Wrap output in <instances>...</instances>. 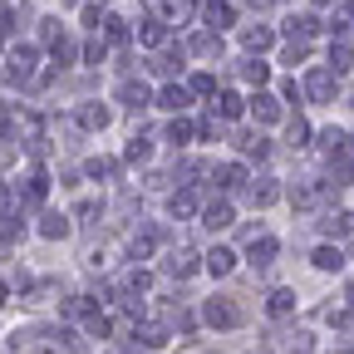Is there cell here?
<instances>
[{"instance_id":"obj_1","label":"cell","mask_w":354,"mask_h":354,"mask_svg":"<svg viewBox=\"0 0 354 354\" xmlns=\"http://www.w3.org/2000/svg\"><path fill=\"white\" fill-rule=\"evenodd\" d=\"M202 320H207L212 330H236L246 315H241V305H236V300H227V295H212V300L202 305Z\"/></svg>"},{"instance_id":"obj_2","label":"cell","mask_w":354,"mask_h":354,"mask_svg":"<svg viewBox=\"0 0 354 354\" xmlns=\"http://www.w3.org/2000/svg\"><path fill=\"white\" fill-rule=\"evenodd\" d=\"M261 354H315V335L310 330H281V335L266 339Z\"/></svg>"},{"instance_id":"obj_3","label":"cell","mask_w":354,"mask_h":354,"mask_svg":"<svg viewBox=\"0 0 354 354\" xmlns=\"http://www.w3.org/2000/svg\"><path fill=\"white\" fill-rule=\"evenodd\" d=\"M335 88H339V74H335L330 64H325V69H310V74H305V94L315 99V104H330V99H335Z\"/></svg>"},{"instance_id":"obj_4","label":"cell","mask_w":354,"mask_h":354,"mask_svg":"<svg viewBox=\"0 0 354 354\" xmlns=\"http://www.w3.org/2000/svg\"><path fill=\"white\" fill-rule=\"evenodd\" d=\"M35 64H39V50H35V44H20V50L10 55V79H15V84L35 79Z\"/></svg>"},{"instance_id":"obj_5","label":"cell","mask_w":354,"mask_h":354,"mask_svg":"<svg viewBox=\"0 0 354 354\" xmlns=\"http://www.w3.org/2000/svg\"><path fill=\"white\" fill-rule=\"evenodd\" d=\"M162 266H167V276L187 281V276L197 271V251H192V246H177V251H167V261H162Z\"/></svg>"},{"instance_id":"obj_6","label":"cell","mask_w":354,"mask_h":354,"mask_svg":"<svg viewBox=\"0 0 354 354\" xmlns=\"http://www.w3.org/2000/svg\"><path fill=\"white\" fill-rule=\"evenodd\" d=\"M271 44H276L271 25H241V50L246 55H261V50H271Z\"/></svg>"},{"instance_id":"obj_7","label":"cell","mask_w":354,"mask_h":354,"mask_svg":"<svg viewBox=\"0 0 354 354\" xmlns=\"http://www.w3.org/2000/svg\"><path fill=\"white\" fill-rule=\"evenodd\" d=\"M246 256H251L256 266H271V256H276V236L251 232V236H246Z\"/></svg>"},{"instance_id":"obj_8","label":"cell","mask_w":354,"mask_h":354,"mask_svg":"<svg viewBox=\"0 0 354 354\" xmlns=\"http://www.w3.org/2000/svg\"><path fill=\"white\" fill-rule=\"evenodd\" d=\"M118 99H123L128 109H148V104H153L148 84H138V79H123V84H118Z\"/></svg>"},{"instance_id":"obj_9","label":"cell","mask_w":354,"mask_h":354,"mask_svg":"<svg viewBox=\"0 0 354 354\" xmlns=\"http://www.w3.org/2000/svg\"><path fill=\"white\" fill-rule=\"evenodd\" d=\"M202 15H207V25H212V30H227V25L236 20L232 0H207V6H202Z\"/></svg>"},{"instance_id":"obj_10","label":"cell","mask_w":354,"mask_h":354,"mask_svg":"<svg viewBox=\"0 0 354 354\" xmlns=\"http://www.w3.org/2000/svg\"><path fill=\"white\" fill-rule=\"evenodd\" d=\"M133 339H138L143 349H162V344H167V330H162L158 320H143V325H133Z\"/></svg>"},{"instance_id":"obj_11","label":"cell","mask_w":354,"mask_h":354,"mask_svg":"<svg viewBox=\"0 0 354 354\" xmlns=\"http://www.w3.org/2000/svg\"><path fill=\"white\" fill-rule=\"evenodd\" d=\"M158 104H162L167 113H183V109L192 104V88H183V84H167L162 94H158Z\"/></svg>"},{"instance_id":"obj_12","label":"cell","mask_w":354,"mask_h":354,"mask_svg":"<svg viewBox=\"0 0 354 354\" xmlns=\"http://www.w3.org/2000/svg\"><path fill=\"white\" fill-rule=\"evenodd\" d=\"M202 221H207L212 232H227L232 221H236V212H232V202H212V207L202 212Z\"/></svg>"},{"instance_id":"obj_13","label":"cell","mask_w":354,"mask_h":354,"mask_svg":"<svg viewBox=\"0 0 354 354\" xmlns=\"http://www.w3.org/2000/svg\"><path fill=\"white\" fill-rule=\"evenodd\" d=\"M246 197H251V207H271L281 197V187H276V177H261V183L246 187Z\"/></svg>"},{"instance_id":"obj_14","label":"cell","mask_w":354,"mask_h":354,"mask_svg":"<svg viewBox=\"0 0 354 354\" xmlns=\"http://www.w3.org/2000/svg\"><path fill=\"white\" fill-rule=\"evenodd\" d=\"M251 113H256L261 123H281V99H276V94H256V99H251Z\"/></svg>"},{"instance_id":"obj_15","label":"cell","mask_w":354,"mask_h":354,"mask_svg":"<svg viewBox=\"0 0 354 354\" xmlns=\"http://www.w3.org/2000/svg\"><path fill=\"white\" fill-rule=\"evenodd\" d=\"M79 128L104 133V128H109V109H104V104H84V109H79Z\"/></svg>"},{"instance_id":"obj_16","label":"cell","mask_w":354,"mask_h":354,"mask_svg":"<svg viewBox=\"0 0 354 354\" xmlns=\"http://www.w3.org/2000/svg\"><path fill=\"white\" fill-rule=\"evenodd\" d=\"M153 246H158V232H148V227L128 236V256H133V261H148V256H153Z\"/></svg>"},{"instance_id":"obj_17","label":"cell","mask_w":354,"mask_h":354,"mask_svg":"<svg viewBox=\"0 0 354 354\" xmlns=\"http://www.w3.org/2000/svg\"><path fill=\"white\" fill-rule=\"evenodd\" d=\"M212 177H216V187H241V183H246V167H241V162H216Z\"/></svg>"},{"instance_id":"obj_18","label":"cell","mask_w":354,"mask_h":354,"mask_svg":"<svg viewBox=\"0 0 354 354\" xmlns=\"http://www.w3.org/2000/svg\"><path fill=\"white\" fill-rule=\"evenodd\" d=\"M202 261H207V271H212V276H232V266H236V256H232L227 246H212Z\"/></svg>"},{"instance_id":"obj_19","label":"cell","mask_w":354,"mask_h":354,"mask_svg":"<svg viewBox=\"0 0 354 354\" xmlns=\"http://www.w3.org/2000/svg\"><path fill=\"white\" fill-rule=\"evenodd\" d=\"M295 310V290H271V300H266V315L271 320H286Z\"/></svg>"},{"instance_id":"obj_20","label":"cell","mask_w":354,"mask_h":354,"mask_svg":"<svg viewBox=\"0 0 354 354\" xmlns=\"http://www.w3.org/2000/svg\"><path fill=\"white\" fill-rule=\"evenodd\" d=\"M153 15H158L162 25H167V20L177 25V20H187V0H153Z\"/></svg>"},{"instance_id":"obj_21","label":"cell","mask_w":354,"mask_h":354,"mask_svg":"<svg viewBox=\"0 0 354 354\" xmlns=\"http://www.w3.org/2000/svg\"><path fill=\"white\" fill-rule=\"evenodd\" d=\"M138 39H143V44H153V50H158V44H167V25H162L158 15H148V20L138 25Z\"/></svg>"},{"instance_id":"obj_22","label":"cell","mask_w":354,"mask_h":354,"mask_svg":"<svg viewBox=\"0 0 354 354\" xmlns=\"http://www.w3.org/2000/svg\"><path fill=\"white\" fill-rule=\"evenodd\" d=\"M315 30H320L315 15H290V20H286V35H290V39H310Z\"/></svg>"},{"instance_id":"obj_23","label":"cell","mask_w":354,"mask_h":354,"mask_svg":"<svg viewBox=\"0 0 354 354\" xmlns=\"http://www.w3.org/2000/svg\"><path fill=\"white\" fill-rule=\"evenodd\" d=\"M192 50L197 55H221V30H197L192 35Z\"/></svg>"},{"instance_id":"obj_24","label":"cell","mask_w":354,"mask_h":354,"mask_svg":"<svg viewBox=\"0 0 354 354\" xmlns=\"http://www.w3.org/2000/svg\"><path fill=\"white\" fill-rule=\"evenodd\" d=\"M236 148H241L246 158H256V162H261L266 153H271V143H266V138H261V133H241V138H236Z\"/></svg>"},{"instance_id":"obj_25","label":"cell","mask_w":354,"mask_h":354,"mask_svg":"<svg viewBox=\"0 0 354 354\" xmlns=\"http://www.w3.org/2000/svg\"><path fill=\"white\" fill-rule=\"evenodd\" d=\"M310 261H315V271H339V266H344V251H339V246H320Z\"/></svg>"},{"instance_id":"obj_26","label":"cell","mask_w":354,"mask_h":354,"mask_svg":"<svg viewBox=\"0 0 354 354\" xmlns=\"http://www.w3.org/2000/svg\"><path fill=\"white\" fill-rule=\"evenodd\" d=\"M325 236H335V241H339V236H354V212H335V216L325 221Z\"/></svg>"},{"instance_id":"obj_27","label":"cell","mask_w":354,"mask_h":354,"mask_svg":"<svg viewBox=\"0 0 354 354\" xmlns=\"http://www.w3.org/2000/svg\"><path fill=\"white\" fill-rule=\"evenodd\" d=\"M330 177H335V187H349L354 183V158H330Z\"/></svg>"},{"instance_id":"obj_28","label":"cell","mask_w":354,"mask_h":354,"mask_svg":"<svg viewBox=\"0 0 354 354\" xmlns=\"http://www.w3.org/2000/svg\"><path fill=\"white\" fill-rule=\"evenodd\" d=\"M104 59H109V39H104V35L94 30V39H88V44H84V64H94V69H99Z\"/></svg>"},{"instance_id":"obj_29","label":"cell","mask_w":354,"mask_h":354,"mask_svg":"<svg viewBox=\"0 0 354 354\" xmlns=\"http://www.w3.org/2000/svg\"><path fill=\"white\" fill-rule=\"evenodd\" d=\"M39 236H50V241H64V236H69V216H55V212H50V216L39 221Z\"/></svg>"},{"instance_id":"obj_30","label":"cell","mask_w":354,"mask_h":354,"mask_svg":"<svg viewBox=\"0 0 354 354\" xmlns=\"http://www.w3.org/2000/svg\"><path fill=\"white\" fill-rule=\"evenodd\" d=\"M20 30V6L15 0H0V35H15Z\"/></svg>"},{"instance_id":"obj_31","label":"cell","mask_w":354,"mask_h":354,"mask_svg":"<svg viewBox=\"0 0 354 354\" xmlns=\"http://www.w3.org/2000/svg\"><path fill=\"white\" fill-rule=\"evenodd\" d=\"M246 104H241V94H232V88H221V94H216V113L221 118H236Z\"/></svg>"},{"instance_id":"obj_32","label":"cell","mask_w":354,"mask_h":354,"mask_svg":"<svg viewBox=\"0 0 354 354\" xmlns=\"http://www.w3.org/2000/svg\"><path fill=\"white\" fill-rule=\"evenodd\" d=\"M44 192H50V177L35 172L30 183H25V202H30V207H39V202H44Z\"/></svg>"},{"instance_id":"obj_33","label":"cell","mask_w":354,"mask_h":354,"mask_svg":"<svg viewBox=\"0 0 354 354\" xmlns=\"http://www.w3.org/2000/svg\"><path fill=\"white\" fill-rule=\"evenodd\" d=\"M99 30H104V39H113V44H123V39H128V20H123V15H104V25H99Z\"/></svg>"},{"instance_id":"obj_34","label":"cell","mask_w":354,"mask_h":354,"mask_svg":"<svg viewBox=\"0 0 354 354\" xmlns=\"http://www.w3.org/2000/svg\"><path fill=\"white\" fill-rule=\"evenodd\" d=\"M167 212H172L177 221H183V216H192V212H197V197H192V192H172V202H167Z\"/></svg>"},{"instance_id":"obj_35","label":"cell","mask_w":354,"mask_h":354,"mask_svg":"<svg viewBox=\"0 0 354 354\" xmlns=\"http://www.w3.org/2000/svg\"><path fill=\"white\" fill-rule=\"evenodd\" d=\"M290 202H295V207H315V202H320V187H315V183H295V187H290Z\"/></svg>"},{"instance_id":"obj_36","label":"cell","mask_w":354,"mask_h":354,"mask_svg":"<svg viewBox=\"0 0 354 354\" xmlns=\"http://www.w3.org/2000/svg\"><path fill=\"white\" fill-rule=\"evenodd\" d=\"M241 79H246V84H256V88H261V84H266V79H271V69H266V64H261V59H256V55H251V59H246V64H241Z\"/></svg>"},{"instance_id":"obj_37","label":"cell","mask_w":354,"mask_h":354,"mask_svg":"<svg viewBox=\"0 0 354 354\" xmlns=\"http://www.w3.org/2000/svg\"><path fill=\"white\" fill-rule=\"evenodd\" d=\"M344 143H349V138H344L339 128H325V133H320V148H325L330 158H339V153H344Z\"/></svg>"},{"instance_id":"obj_38","label":"cell","mask_w":354,"mask_h":354,"mask_svg":"<svg viewBox=\"0 0 354 354\" xmlns=\"http://www.w3.org/2000/svg\"><path fill=\"white\" fill-rule=\"evenodd\" d=\"M59 35H64V25H59L55 15H44V20H39V44H55Z\"/></svg>"},{"instance_id":"obj_39","label":"cell","mask_w":354,"mask_h":354,"mask_svg":"<svg viewBox=\"0 0 354 354\" xmlns=\"http://www.w3.org/2000/svg\"><path fill=\"white\" fill-rule=\"evenodd\" d=\"M88 310H94V305H88V295H69V300H64V315H69V320H84Z\"/></svg>"},{"instance_id":"obj_40","label":"cell","mask_w":354,"mask_h":354,"mask_svg":"<svg viewBox=\"0 0 354 354\" xmlns=\"http://www.w3.org/2000/svg\"><path fill=\"white\" fill-rule=\"evenodd\" d=\"M330 69H335V74H344V69H349V44H344V39H339V44H330Z\"/></svg>"},{"instance_id":"obj_41","label":"cell","mask_w":354,"mask_h":354,"mask_svg":"<svg viewBox=\"0 0 354 354\" xmlns=\"http://www.w3.org/2000/svg\"><path fill=\"white\" fill-rule=\"evenodd\" d=\"M84 330L104 339V335H109V315H99V310H88V315H84Z\"/></svg>"},{"instance_id":"obj_42","label":"cell","mask_w":354,"mask_h":354,"mask_svg":"<svg viewBox=\"0 0 354 354\" xmlns=\"http://www.w3.org/2000/svg\"><path fill=\"white\" fill-rule=\"evenodd\" d=\"M187 138H192V128H187L183 118H172V123H167V143H177V148H183Z\"/></svg>"},{"instance_id":"obj_43","label":"cell","mask_w":354,"mask_h":354,"mask_svg":"<svg viewBox=\"0 0 354 354\" xmlns=\"http://www.w3.org/2000/svg\"><path fill=\"white\" fill-rule=\"evenodd\" d=\"M25 227H20V216H6V212H0V241H15Z\"/></svg>"},{"instance_id":"obj_44","label":"cell","mask_w":354,"mask_h":354,"mask_svg":"<svg viewBox=\"0 0 354 354\" xmlns=\"http://www.w3.org/2000/svg\"><path fill=\"white\" fill-rule=\"evenodd\" d=\"M305 55H310V44H305V39H290V44H286V64H300Z\"/></svg>"},{"instance_id":"obj_45","label":"cell","mask_w":354,"mask_h":354,"mask_svg":"<svg viewBox=\"0 0 354 354\" xmlns=\"http://www.w3.org/2000/svg\"><path fill=\"white\" fill-rule=\"evenodd\" d=\"M187 88H192V94H216V79H212V74H192Z\"/></svg>"},{"instance_id":"obj_46","label":"cell","mask_w":354,"mask_h":354,"mask_svg":"<svg viewBox=\"0 0 354 354\" xmlns=\"http://www.w3.org/2000/svg\"><path fill=\"white\" fill-rule=\"evenodd\" d=\"M148 153H153V143H148V138H133V143H128V162H143Z\"/></svg>"},{"instance_id":"obj_47","label":"cell","mask_w":354,"mask_h":354,"mask_svg":"<svg viewBox=\"0 0 354 354\" xmlns=\"http://www.w3.org/2000/svg\"><path fill=\"white\" fill-rule=\"evenodd\" d=\"M84 172H88V177H113L118 167H113V162H104V158H94V162H88Z\"/></svg>"},{"instance_id":"obj_48","label":"cell","mask_w":354,"mask_h":354,"mask_svg":"<svg viewBox=\"0 0 354 354\" xmlns=\"http://www.w3.org/2000/svg\"><path fill=\"white\" fill-rule=\"evenodd\" d=\"M305 138H310V128L295 118V123H290V148H305Z\"/></svg>"},{"instance_id":"obj_49","label":"cell","mask_w":354,"mask_h":354,"mask_svg":"<svg viewBox=\"0 0 354 354\" xmlns=\"http://www.w3.org/2000/svg\"><path fill=\"white\" fill-rule=\"evenodd\" d=\"M6 207H10V187H6V183H0V212H6Z\"/></svg>"},{"instance_id":"obj_50","label":"cell","mask_w":354,"mask_h":354,"mask_svg":"<svg viewBox=\"0 0 354 354\" xmlns=\"http://www.w3.org/2000/svg\"><path fill=\"white\" fill-rule=\"evenodd\" d=\"M0 305H6V286H0Z\"/></svg>"},{"instance_id":"obj_51","label":"cell","mask_w":354,"mask_h":354,"mask_svg":"<svg viewBox=\"0 0 354 354\" xmlns=\"http://www.w3.org/2000/svg\"><path fill=\"white\" fill-rule=\"evenodd\" d=\"M0 50H6V35H0Z\"/></svg>"},{"instance_id":"obj_52","label":"cell","mask_w":354,"mask_h":354,"mask_svg":"<svg viewBox=\"0 0 354 354\" xmlns=\"http://www.w3.org/2000/svg\"><path fill=\"white\" fill-rule=\"evenodd\" d=\"M315 6H330V0H315Z\"/></svg>"},{"instance_id":"obj_53","label":"cell","mask_w":354,"mask_h":354,"mask_svg":"<svg viewBox=\"0 0 354 354\" xmlns=\"http://www.w3.org/2000/svg\"><path fill=\"white\" fill-rule=\"evenodd\" d=\"M104 6H109V0H104Z\"/></svg>"}]
</instances>
